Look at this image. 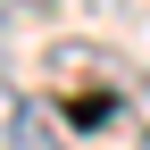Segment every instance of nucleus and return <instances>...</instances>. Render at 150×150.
Segmentation results:
<instances>
[{
    "label": "nucleus",
    "instance_id": "nucleus-1",
    "mask_svg": "<svg viewBox=\"0 0 150 150\" xmlns=\"http://www.w3.org/2000/svg\"><path fill=\"white\" fill-rule=\"evenodd\" d=\"M50 59H59V75H67V92H59V108H67L75 125H83V134L117 117V83H108V67H100L108 50H92V42H59Z\"/></svg>",
    "mask_w": 150,
    "mask_h": 150
},
{
    "label": "nucleus",
    "instance_id": "nucleus-2",
    "mask_svg": "<svg viewBox=\"0 0 150 150\" xmlns=\"http://www.w3.org/2000/svg\"><path fill=\"white\" fill-rule=\"evenodd\" d=\"M0 150H75V142H67V125L50 117V108H33V100H25V108H17V125H8V142H0Z\"/></svg>",
    "mask_w": 150,
    "mask_h": 150
},
{
    "label": "nucleus",
    "instance_id": "nucleus-3",
    "mask_svg": "<svg viewBox=\"0 0 150 150\" xmlns=\"http://www.w3.org/2000/svg\"><path fill=\"white\" fill-rule=\"evenodd\" d=\"M17 108H25V100H17V92L0 83V142H8V125H17Z\"/></svg>",
    "mask_w": 150,
    "mask_h": 150
},
{
    "label": "nucleus",
    "instance_id": "nucleus-4",
    "mask_svg": "<svg viewBox=\"0 0 150 150\" xmlns=\"http://www.w3.org/2000/svg\"><path fill=\"white\" fill-rule=\"evenodd\" d=\"M8 8H33V17H50V8H59V0H8Z\"/></svg>",
    "mask_w": 150,
    "mask_h": 150
},
{
    "label": "nucleus",
    "instance_id": "nucleus-5",
    "mask_svg": "<svg viewBox=\"0 0 150 150\" xmlns=\"http://www.w3.org/2000/svg\"><path fill=\"white\" fill-rule=\"evenodd\" d=\"M142 150H150V125H142Z\"/></svg>",
    "mask_w": 150,
    "mask_h": 150
}]
</instances>
